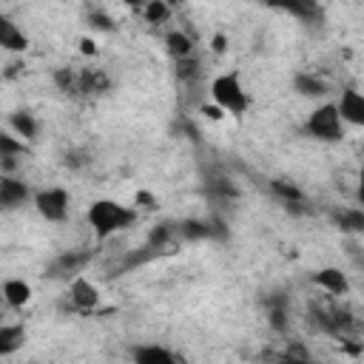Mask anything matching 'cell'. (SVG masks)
Segmentation results:
<instances>
[{"mask_svg": "<svg viewBox=\"0 0 364 364\" xmlns=\"http://www.w3.org/2000/svg\"><path fill=\"white\" fill-rule=\"evenodd\" d=\"M85 219H88L91 233L100 242H105L114 233H119V230H125L136 222V208H128L117 199H94L85 210Z\"/></svg>", "mask_w": 364, "mask_h": 364, "instance_id": "cell-1", "label": "cell"}, {"mask_svg": "<svg viewBox=\"0 0 364 364\" xmlns=\"http://www.w3.org/2000/svg\"><path fill=\"white\" fill-rule=\"evenodd\" d=\"M210 100L216 108H222L230 117H242L250 108V94L245 91L239 74H233V71L210 80Z\"/></svg>", "mask_w": 364, "mask_h": 364, "instance_id": "cell-2", "label": "cell"}, {"mask_svg": "<svg viewBox=\"0 0 364 364\" xmlns=\"http://www.w3.org/2000/svg\"><path fill=\"white\" fill-rule=\"evenodd\" d=\"M304 131L318 142H341L344 139V119L336 102H318L304 122Z\"/></svg>", "mask_w": 364, "mask_h": 364, "instance_id": "cell-3", "label": "cell"}, {"mask_svg": "<svg viewBox=\"0 0 364 364\" xmlns=\"http://www.w3.org/2000/svg\"><path fill=\"white\" fill-rule=\"evenodd\" d=\"M31 205H34V210H37L40 219H46L51 225H60L71 213V193L65 188H60V185H51V188L37 191Z\"/></svg>", "mask_w": 364, "mask_h": 364, "instance_id": "cell-4", "label": "cell"}, {"mask_svg": "<svg viewBox=\"0 0 364 364\" xmlns=\"http://www.w3.org/2000/svg\"><path fill=\"white\" fill-rule=\"evenodd\" d=\"M26 202H34V193L28 191V185L11 173H3L0 176V205L3 210H17L23 208Z\"/></svg>", "mask_w": 364, "mask_h": 364, "instance_id": "cell-5", "label": "cell"}, {"mask_svg": "<svg viewBox=\"0 0 364 364\" xmlns=\"http://www.w3.org/2000/svg\"><path fill=\"white\" fill-rule=\"evenodd\" d=\"M336 108L344 119V125L353 128H364V91L358 88H344L336 100Z\"/></svg>", "mask_w": 364, "mask_h": 364, "instance_id": "cell-6", "label": "cell"}, {"mask_svg": "<svg viewBox=\"0 0 364 364\" xmlns=\"http://www.w3.org/2000/svg\"><path fill=\"white\" fill-rule=\"evenodd\" d=\"M68 301L82 310V313H91L97 304H100V287L88 279V276H74L71 284H68Z\"/></svg>", "mask_w": 364, "mask_h": 364, "instance_id": "cell-7", "label": "cell"}, {"mask_svg": "<svg viewBox=\"0 0 364 364\" xmlns=\"http://www.w3.org/2000/svg\"><path fill=\"white\" fill-rule=\"evenodd\" d=\"M313 284H316L318 290H324L327 296H347V293H350V279H347V273H344L341 267H333V264L318 267V270L313 273Z\"/></svg>", "mask_w": 364, "mask_h": 364, "instance_id": "cell-8", "label": "cell"}, {"mask_svg": "<svg viewBox=\"0 0 364 364\" xmlns=\"http://www.w3.org/2000/svg\"><path fill=\"white\" fill-rule=\"evenodd\" d=\"M0 48L3 51H11V54H20V51L28 48L26 31L14 20H9V17H0Z\"/></svg>", "mask_w": 364, "mask_h": 364, "instance_id": "cell-9", "label": "cell"}, {"mask_svg": "<svg viewBox=\"0 0 364 364\" xmlns=\"http://www.w3.org/2000/svg\"><path fill=\"white\" fill-rule=\"evenodd\" d=\"M293 88H296V94L304 97V100H321V97L330 91L327 80L318 77V74H310V71H299V74L293 77Z\"/></svg>", "mask_w": 364, "mask_h": 364, "instance_id": "cell-10", "label": "cell"}, {"mask_svg": "<svg viewBox=\"0 0 364 364\" xmlns=\"http://www.w3.org/2000/svg\"><path fill=\"white\" fill-rule=\"evenodd\" d=\"M193 48H196V43H193V37H191L188 31H182V28H171V31L165 34V51L173 57V63L193 57Z\"/></svg>", "mask_w": 364, "mask_h": 364, "instance_id": "cell-11", "label": "cell"}, {"mask_svg": "<svg viewBox=\"0 0 364 364\" xmlns=\"http://www.w3.org/2000/svg\"><path fill=\"white\" fill-rule=\"evenodd\" d=\"M9 131L14 134V136H20L23 142H34L37 139V134H40V122H37V117L31 114V111H14L11 117H9Z\"/></svg>", "mask_w": 364, "mask_h": 364, "instance_id": "cell-12", "label": "cell"}, {"mask_svg": "<svg viewBox=\"0 0 364 364\" xmlns=\"http://www.w3.org/2000/svg\"><path fill=\"white\" fill-rule=\"evenodd\" d=\"M330 219L341 233H364V208H336Z\"/></svg>", "mask_w": 364, "mask_h": 364, "instance_id": "cell-13", "label": "cell"}, {"mask_svg": "<svg viewBox=\"0 0 364 364\" xmlns=\"http://www.w3.org/2000/svg\"><path fill=\"white\" fill-rule=\"evenodd\" d=\"M134 364H182L179 355L162 344H145L134 353Z\"/></svg>", "mask_w": 364, "mask_h": 364, "instance_id": "cell-14", "label": "cell"}, {"mask_svg": "<svg viewBox=\"0 0 364 364\" xmlns=\"http://www.w3.org/2000/svg\"><path fill=\"white\" fill-rule=\"evenodd\" d=\"M3 301L14 310L26 307L31 301V284L26 279H6L3 282Z\"/></svg>", "mask_w": 364, "mask_h": 364, "instance_id": "cell-15", "label": "cell"}, {"mask_svg": "<svg viewBox=\"0 0 364 364\" xmlns=\"http://www.w3.org/2000/svg\"><path fill=\"white\" fill-rule=\"evenodd\" d=\"M270 193H273L282 205H287V208L304 205V193H301V188H299L296 182H290V179H273V182H270Z\"/></svg>", "mask_w": 364, "mask_h": 364, "instance_id": "cell-16", "label": "cell"}, {"mask_svg": "<svg viewBox=\"0 0 364 364\" xmlns=\"http://www.w3.org/2000/svg\"><path fill=\"white\" fill-rule=\"evenodd\" d=\"M26 344V327L23 324H3L0 327V355H14Z\"/></svg>", "mask_w": 364, "mask_h": 364, "instance_id": "cell-17", "label": "cell"}, {"mask_svg": "<svg viewBox=\"0 0 364 364\" xmlns=\"http://www.w3.org/2000/svg\"><path fill=\"white\" fill-rule=\"evenodd\" d=\"M105 88H108L105 71H100V68H85V71H80V91H82V94H100V91H105Z\"/></svg>", "mask_w": 364, "mask_h": 364, "instance_id": "cell-18", "label": "cell"}, {"mask_svg": "<svg viewBox=\"0 0 364 364\" xmlns=\"http://www.w3.org/2000/svg\"><path fill=\"white\" fill-rule=\"evenodd\" d=\"M51 80H54V85H57L60 91H65V94H74V91H80V71H74V68H68V65H60V68H54Z\"/></svg>", "mask_w": 364, "mask_h": 364, "instance_id": "cell-19", "label": "cell"}, {"mask_svg": "<svg viewBox=\"0 0 364 364\" xmlns=\"http://www.w3.org/2000/svg\"><path fill=\"white\" fill-rule=\"evenodd\" d=\"M28 151V145L20 139V136H14L11 131H3L0 134V159H17V156H23Z\"/></svg>", "mask_w": 364, "mask_h": 364, "instance_id": "cell-20", "label": "cell"}, {"mask_svg": "<svg viewBox=\"0 0 364 364\" xmlns=\"http://www.w3.org/2000/svg\"><path fill=\"white\" fill-rule=\"evenodd\" d=\"M171 14H173V9L165 3V0H151V3H145L142 6V17H145V23H168L171 20Z\"/></svg>", "mask_w": 364, "mask_h": 364, "instance_id": "cell-21", "label": "cell"}, {"mask_svg": "<svg viewBox=\"0 0 364 364\" xmlns=\"http://www.w3.org/2000/svg\"><path fill=\"white\" fill-rule=\"evenodd\" d=\"M267 321H270V327L276 330V333H284L287 330V304L282 301V299H273L270 304H267Z\"/></svg>", "mask_w": 364, "mask_h": 364, "instance_id": "cell-22", "label": "cell"}, {"mask_svg": "<svg viewBox=\"0 0 364 364\" xmlns=\"http://www.w3.org/2000/svg\"><path fill=\"white\" fill-rule=\"evenodd\" d=\"M173 74H176V80H179V82H196V80H199V74H202L199 60H196V57H188V60L173 63Z\"/></svg>", "mask_w": 364, "mask_h": 364, "instance_id": "cell-23", "label": "cell"}, {"mask_svg": "<svg viewBox=\"0 0 364 364\" xmlns=\"http://www.w3.org/2000/svg\"><path fill=\"white\" fill-rule=\"evenodd\" d=\"M85 262H88V253H74V250H68V253H63V256L57 259L54 270H57V273H80Z\"/></svg>", "mask_w": 364, "mask_h": 364, "instance_id": "cell-24", "label": "cell"}, {"mask_svg": "<svg viewBox=\"0 0 364 364\" xmlns=\"http://www.w3.org/2000/svg\"><path fill=\"white\" fill-rule=\"evenodd\" d=\"M179 233H182L185 239H208L213 230H210V225H208V222L188 219V222H182V225H179Z\"/></svg>", "mask_w": 364, "mask_h": 364, "instance_id": "cell-25", "label": "cell"}, {"mask_svg": "<svg viewBox=\"0 0 364 364\" xmlns=\"http://www.w3.org/2000/svg\"><path fill=\"white\" fill-rule=\"evenodd\" d=\"M282 364H316V361L301 344H287V350L282 353Z\"/></svg>", "mask_w": 364, "mask_h": 364, "instance_id": "cell-26", "label": "cell"}, {"mask_svg": "<svg viewBox=\"0 0 364 364\" xmlns=\"http://www.w3.org/2000/svg\"><path fill=\"white\" fill-rule=\"evenodd\" d=\"M88 26L94 31H114V20L105 11H100V9H91L88 11Z\"/></svg>", "mask_w": 364, "mask_h": 364, "instance_id": "cell-27", "label": "cell"}, {"mask_svg": "<svg viewBox=\"0 0 364 364\" xmlns=\"http://www.w3.org/2000/svg\"><path fill=\"white\" fill-rule=\"evenodd\" d=\"M287 11L296 14V17H301L307 23L313 14H318V6H313V3H296V6H287Z\"/></svg>", "mask_w": 364, "mask_h": 364, "instance_id": "cell-28", "label": "cell"}, {"mask_svg": "<svg viewBox=\"0 0 364 364\" xmlns=\"http://www.w3.org/2000/svg\"><path fill=\"white\" fill-rule=\"evenodd\" d=\"M168 236H171V228H168V225H156V228L151 230V236H148V245H151V247L165 245V242H168Z\"/></svg>", "mask_w": 364, "mask_h": 364, "instance_id": "cell-29", "label": "cell"}, {"mask_svg": "<svg viewBox=\"0 0 364 364\" xmlns=\"http://www.w3.org/2000/svg\"><path fill=\"white\" fill-rule=\"evenodd\" d=\"M210 48H213V54H225V51H228V37H225V34H213Z\"/></svg>", "mask_w": 364, "mask_h": 364, "instance_id": "cell-30", "label": "cell"}, {"mask_svg": "<svg viewBox=\"0 0 364 364\" xmlns=\"http://www.w3.org/2000/svg\"><path fill=\"white\" fill-rule=\"evenodd\" d=\"M355 199H358V208H364V165H361L358 179H355Z\"/></svg>", "mask_w": 364, "mask_h": 364, "instance_id": "cell-31", "label": "cell"}, {"mask_svg": "<svg viewBox=\"0 0 364 364\" xmlns=\"http://www.w3.org/2000/svg\"><path fill=\"white\" fill-rule=\"evenodd\" d=\"M80 51H82V54H91V57H94V54H97V43H94L91 37H82V40H80Z\"/></svg>", "mask_w": 364, "mask_h": 364, "instance_id": "cell-32", "label": "cell"}, {"mask_svg": "<svg viewBox=\"0 0 364 364\" xmlns=\"http://www.w3.org/2000/svg\"><path fill=\"white\" fill-rule=\"evenodd\" d=\"M202 114H205V117H210V119H222V117H225V111H222V108H216V105H202Z\"/></svg>", "mask_w": 364, "mask_h": 364, "instance_id": "cell-33", "label": "cell"}, {"mask_svg": "<svg viewBox=\"0 0 364 364\" xmlns=\"http://www.w3.org/2000/svg\"><path fill=\"white\" fill-rule=\"evenodd\" d=\"M361 159H364V145H361Z\"/></svg>", "mask_w": 364, "mask_h": 364, "instance_id": "cell-34", "label": "cell"}]
</instances>
